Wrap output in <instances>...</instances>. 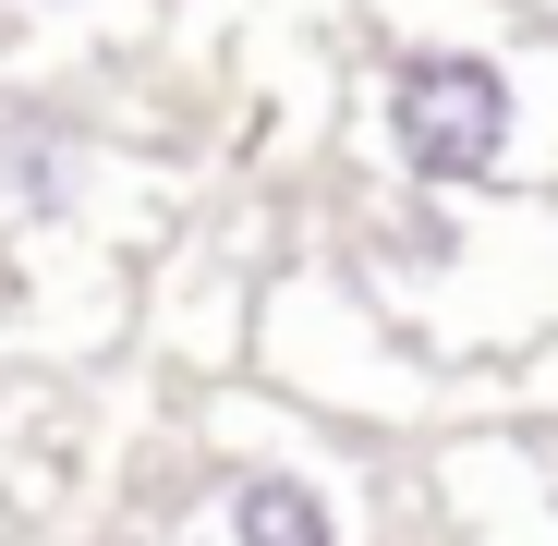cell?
Returning <instances> with one entry per match:
<instances>
[{"label":"cell","mask_w":558,"mask_h":546,"mask_svg":"<svg viewBox=\"0 0 558 546\" xmlns=\"http://www.w3.org/2000/svg\"><path fill=\"white\" fill-rule=\"evenodd\" d=\"M377 146L425 195H498L522 170V73L474 37H389L377 49Z\"/></svg>","instance_id":"cell-1"},{"label":"cell","mask_w":558,"mask_h":546,"mask_svg":"<svg viewBox=\"0 0 558 546\" xmlns=\"http://www.w3.org/2000/svg\"><path fill=\"white\" fill-rule=\"evenodd\" d=\"M219 534L231 546H340V498L304 462H255L219 486Z\"/></svg>","instance_id":"cell-2"},{"label":"cell","mask_w":558,"mask_h":546,"mask_svg":"<svg viewBox=\"0 0 558 546\" xmlns=\"http://www.w3.org/2000/svg\"><path fill=\"white\" fill-rule=\"evenodd\" d=\"M0 182H13V207L61 219V207H73V158H61V134H49V122H25L13 146H0Z\"/></svg>","instance_id":"cell-3"}]
</instances>
